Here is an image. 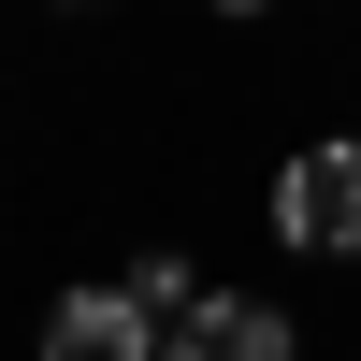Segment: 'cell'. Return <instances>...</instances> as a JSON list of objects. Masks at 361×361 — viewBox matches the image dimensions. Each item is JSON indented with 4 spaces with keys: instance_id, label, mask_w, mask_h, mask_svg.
Segmentation results:
<instances>
[{
    "instance_id": "obj_1",
    "label": "cell",
    "mask_w": 361,
    "mask_h": 361,
    "mask_svg": "<svg viewBox=\"0 0 361 361\" xmlns=\"http://www.w3.org/2000/svg\"><path fill=\"white\" fill-rule=\"evenodd\" d=\"M275 246L289 260H361V145L275 159Z\"/></svg>"
},
{
    "instance_id": "obj_2",
    "label": "cell",
    "mask_w": 361,
    "mask_h": 361,
    "mask_svg": "<svg viewBox=\"0 0 361 361\" xmlns=\"http://www.w3.org/2000/svg\"><path fill=\"white\" fill-rule=\"evenodd\" d=\"M159 361H289V318L260 289H188V318L159 333Z\"/></svg>"
},
{
    "instance_id": "obj_3",
    "label": "cell",
    "mask_w": 361,
    "mask_h": 361,
    "mask_svg": "<svg viewBox=\"0 0 361 361\" xmlns=\"http://www.w3.org/2000/svg\"><path fill=\"white\" fill-rule=\"evenodd\" d=\"M44 361H159V318H145V289H73V304L44 318Z\"/></svg>"
},
{
    "instance_id": "obj_4",
    "label": "cell",
    "mask_w": 361,
    "mask_h": 361,
    "mask_svg": "<svg viewBox=\"0 0 361 361\" xmlns=\"http://www.w3.org/2000/svg\"><path fill=\"white\" fill-rule=\"evenodd\" d=\"M130 289H145V318H159V333H173V318H188V289H202V275H188V260H130Z\"/></svg>"
},
{
    "instance_id": "obj_5",
    "label": "cell",
    "mask_w": 361,
    "mask_h": 361,
    "mask_svg": "<svg viewBox=\"0 0 361 361\" xmlns=\"http://www.w3.org/2000/svg\"><path fill=\"white\" fill-rule=\"evenodd\" d=\"M217 15H260V0H217Z\"/></svg>"
}]
</instances>
